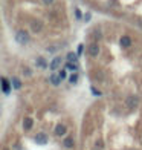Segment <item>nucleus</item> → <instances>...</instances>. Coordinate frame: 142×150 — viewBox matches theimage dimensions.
<instances>
[{"mask_svg":"<svg viewBox=\"0 0 142 150\" xmlns=\"http://www.w3.org/2000/svg\"><path fill=\"white\" fill-rule=\"evenodd\" d=\"M12 86H14V89H20V87H22V83H20L18 78H12Z\"/></svg>","mask_w":142,"mask_h":150,"instance_id":"obj_15","label":"nucleus"},{"mask_svg":"<svg viewBox=\"0 0 142 150\" xmlns=\"http://www.w3.org/2000/svg\"><path fill=\"white\" fill-rule=\"evenodd\" d=\"M55 135H57V136H63V135H66V127H64L63 124H58V126L55 127Z\"/></svg>","mask_w":142,"mask_h":150,"instance_id":"obj_7","label":"nucleus"},{"mask_svg":"<svg viewBox=\"0 0 142 150\" xmlns=\"http://www.w3.org/2000/svg\"><path fill=\"white\" fill-rule=\"evenodd\" d=\"M66 69H69V71H77V69H78V64H77V63H67V64H66Z\"/></svg>","mask_w":142,"mask_h":150,"instance_id":"obj_14","label":"nucleus"},{"mask_svg":"<svg viewBox=\"0 0 142 150\" xmlns=\"http://www.w3.org/2000/svg\"><path fill=\"white\" fill-rule=\"evenodd\" d=\"M37 66H40V67H41V69H46V67H47V64H46V61L41 58V57H40V58H37Z\"/></svg>","mask_w":142,"mask_h":150,"instance_id":"obj_13","label":"nucleus"},{"mask_svg":"<svg viewBox=\"0 0 142 150\" xmlns=\"http://www.w3.org/2000/svg\"><path fill=\"white\" fill-rule=\"evenodd\" d=\"M61 80H63V78L60 77V75H55V74H53L52 77H51V81H52V84H53V86H58Z\"/></svg>","mask_w":142,"mask_h":150,"instance_id":"obj_9","label":"nucleus"},{"mask_svg":"<svg viewBox=\"0 0 142 150\" xmlns=\"http://www.w3.org/2000/svg\"><path fill=\"white\" fill-rule=\"evenodd\" d=\"M69 80H70V83H72V84H75L77 81H78V75H77V74H73V75H72V77H70Z\"/></svg>","mask_w":142,"mask_h":150,"instance_id":"obj_17","label":"nucleus"},{"mask_svg":"<svg viewBox=\"0 0 142 150\" xmlns=\"http://www.w3.org/2000/svg\"><path fill=\"white\" fill-rule=\"evenodd\" d=\"M73 144H75V142H73V138H66V139H64V147L72 149V147H73Z\"/></svg>","mask_w":142,"mask_h":150,"instance_id":"obj_11","label":"nucleus"},{"mask_svg":"<svg viewBox=\"0 0 142 150\" xmlns=\"http://www.w3.org/2000/svg\"><path fill=\"white\" fill-rule=\"evenodd\" d=\"M61 66V57H55L52 61H51V64H49V69H52V71H55V69H58V67Z\"/></svg>","mask_w":142,"mask_h":150,"instance_id":"obj_2","label":"nucleus"},{"mask_svg":"<svg viewBox=\"0 0 142 150\" xmlns=\"http://www.w3.org/2000/svg\"><path fill=\"white\" fill-rule=\"evenodd\" d=\"M43 2H44L46 5H49V3H52V2H53V0H43Z\"/></svg>","mask_w":142,"mask_h":150,"instance_id":"obj_22","label":"nucleus"},{"mask_svg":"<svg viewBox=\"0 0 142 150\" xmlns=\"http://www.w3.org/2000/svg\"><path fill=\"white\" fill-rule=\"evenodd\" d=\"M2 87H3V92L5 93H9V83L6 78H2Z\"/></svg>","mask_w":142,"mask_h":150,"instance_id":"obj_10","label":"nucleus"},{"mask_svg":"<svg viewBox=\"0 0 142 150\" xmlns=\"http://www.w3.org/2000/svg\"><path fill=\"white\" fill-rule=\"evenodd\" d=\"M15 40L20 43V45H26L29 42V34L26 32V31H17L15 34Z\"/></svg>","mask_w":142,"mask_h":150,"instance_id":"obj_1","label":"nucleus"},{"mask_svg":"<svg viewBox=\"0 0 142 150\" xmlns=\"http://www.w3.org/2000/svg\"><path fill=\"white\" fill-rule=\"evenodd\" d=\"M75 16H77V18H81V12H79V9H75Z\"/></svg>","mask_w":142,"mask_h":150,"instance_id":"obj_19","label":"nucleus"},{"mask_svg":"<svg viewBox=\"0 0 142 150\" xmlns=\"http://www.w3.org/2000/svg\"><path fill=\"white\" fill-rule=\"evenodd\" d=\"M23 127H25V130H31V127H32V118H25L23 121Z\"/></svg>","mask_w":142,"mask_h":150,"instance_id":"obj_8","label":"nucleus"},{"mask_svg":"<svg viewBox=\"0 0 142 150\" xmlns=\"http://www.w3.org/2000/svg\"><path fill=\"white\" fill-rule=\"evenodd\" d=\"M92 92H93V95H96V97H99V95H101V92H99V91H96L95 87H92Z\"/></svg>","mask_w":142,"mask_h":150,"instance_id":"obj_18","label":"nucleus"},{"mask_svg":"<svg viewBox=\"0 0 142 150\" xmlns=\"http://www.w3.org/2000/svg\"><path fill=\"white\" fill-rule=\"evenodd\" d=\"M83 52V45H79V47H78V54H81Z\"/></svg>","mask_w":142,"mask_h":150,"instance_id":"obj_21","label":"nucleus"},{"mask_svg":"<svg viewBox=\"0 0 142 150\" xmlns=\"http://www.w3.org/2000/svg\"><path fill=\"white\" fill-rule=\"evenodd\" d=\"M138 103H139V100H138L136 97H128V98H127V106H128V107H131V109H133V107H136Z\"/></svg>","mask_w":142,"mask_h":150,"instance_id":"obj_6","label":"nucleus"},{"mask_svg":"<svg viewBox=\"0 0 142 150\" xmlns=\"http://www.w3.org/2000/svg\"><path fill=\"white\" fill-rule=\"evenodd\" d=\"M58 75H60V77H61V78H66V71H61V72H60Z\"/></svg>","mask_w":142,"mask_h":150,"instance_id":"obj_20","label":"nucleus"},{"mask_svg":"<svg viewBox=\"0 0 142 150\" xmlns=\"http://www.w3.org/2000/svg\"><path fill=\"white\" fill-rule=\"evenodd\" d=\"M35 142H37V144H46V142H47V136L44 135V133H38L37 136H35Z\"/></svg>","mask_w":142,"mask_h":150,"instance_id":"obj_4","label":"nucleus"},{"mask_svg":"<svg viewBox=\"0 0 142 150\" xmlns=\"http://www.w3.org/2000/svg\"><path fill=\"white\" fill-rule=\"evenodd\" d=\"M87 51H89V54H90L92 57H96L98 54H99V46H98L96 43H92V45L89 46V49H87Z\"/></svg>","mask_w":142,"mask_h":150,"instance_id":"obj_3","label":"nucleus"},{"mask_svg":"<svg viewBox=\"0 0 142 150\" xmlns=\"http://www.w3.org/2000/svg\"><path fill=\"white\" fill-rule=\"evenodd\" d=\"M67 60H69L70 63H72V61H73V63H75V61H77V54H73V52H70L69 55H67Z\"/></svg>","mask_w":142,"mask_h":150,"instance_id":"obj_16","label":"nucleus"},{"mask_svg":"<svg viewBox=\"0 0 142 150\" xmlns=\"http://www.w3.org/2000/svg\"><path fill=\"white\" fill-rule=\"evenodd\" d=\"M40 29H41V23H40V22H32V31L38 32Z\"/></svg>","mask_w":142,"mask_h":150,"instance_id":"obj_12","label":"nucleus"},{"mask_svg":"<svg viewBox=\"0 0 142 150\" xmlns=\"http://www.w3.org/2000/svg\"><path fill=\"white\" fill-rule=\"evenodd\" d=\"M119 43H121V46L128 47V46L131 45V38L128 37V35H122V37H121V40H119Z\"/></svg>","mask_w":142,"mask_h":150,"instance_id":"obj_5","label":"nucleus"}]
</instances>
